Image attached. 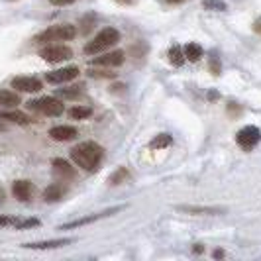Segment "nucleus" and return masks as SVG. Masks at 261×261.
Masks as SVG:
<instances>
[{
	"label": "nucleus",
	"instance_id": "15",
	"mask_svg": "<svg viewBox=\"0 0 261 261\" xmlns=\"http://www.w3.org/2000/svg\"><path fill=\"white\" fill-rule=\"evenodd\" d=\"M0 120H6V122H14V124H30V118L20 112V110H12V108H2L0 110Z\"/></svg>",
	"mask_w": 261,
	"mask_h": 261
},
{
	"label": "nucleus",
	"instance_id": "13",
	"mask_svg": "<svg viewBox=\"0 0 261 261\" xmlns=\"http://www.w3.org/2000/svg\"><path fill=\"white\" fill-rule=\"evenodd\" d=\"M32 193H34V185L30 183V181H16L12 185V195L18 198V200H22V202H26L32 198Z\"/></svg>",
	"mask_w": 261,
	"mask_h": 261
},
{
	"label": "nucleus",
	"instance_id": "7",
	"mask_svg": "<svg viewBox=\"0 0 261 261\" xmlns=\"http://www.w3.org/2000/svg\"><path fill=\"white\" fill-rule=\"evenodd\" d=\"M122 208H124V206H114V208H108V210H105V212H96V214H92V216H85V218H79V220H73V222H67L61 226V230H73V228L85 226V224H92V222H96V220H100V218H106V216L114 214V212H120Z\"/></svg>",
	"mask_w": 261,
	"mask_h": 261
},
{
	"label": "nucleus",
	"instance_id": "28",
	"mask_svg": "<svg viewBox=\"0 0 261 261\" xmlns=\"http://www.w3.org/2000/svg\"><path fill=\"white\" fill-rule=\"evenodd\" d=\"M71 2H75V0H51L53 6H65V4H71Z\"/></svg>",
	"mask_w": 261,
	"mask_h": 261
},
{
	"label": "nucleus",
	"instance_id": "1",
	"mask_svg": "<svg viewBox=\"0 0 261 261\" xmlns=\"http://www.w3.org/2000/svg\"><path fill=\"white\" fill-rule=\"evenodd\" d=\"M105 157V149L96 142H83V144H77L73 149H71V159L73 163L85 171H94L100 167V161Z\"/></svg>",
	"mask_w": 261,
	"mask_h": 261
},
{
	"label": "nucleus",
	"instance_id": "11",
	"mask_svg": "<svg viewBox=\"0 0 261 261\" xmlns=\"http://www.w3.org/2000/svg\"><path fill=\"white\" fill-rule=\"evenodd\" d=\"M0 226H14L16 230H26L39 226L38 218H10V216H0Z\"/></svg>",
	"mask_w": 261,
	"mask_h": 261
},
{
	"label": "nucleus",
	"instance_id": "25",
	"mask_svg": "<svg viewBox=\"0 0 261 261\" xmlns=\"http://www.w3.org/2000/svg\"><path fill=\"white\" fill-rule=\"evenodd\" d=\"M126 177H128V171L124 169V167H120V169H118L116 173H114V175L108 179V183H110V185H118V183H122Z\"/></svg>",
	"mask_w": 261,
	"mask_h": 261
},
{
	"label": "nucleus",
	"instance_id": "8",
	"mask_svg": "<svg viewBox=\"0 0 261 261\" xmlns=\"http://www.w3.org/2000/svg\"><path fill=\"white\" fill-rule=\"evenodd\" d=\"M79 69L77 67H63V69H57V71H49L45 79L47 83H53V85H61V83H69L73 79H77Z\"/></svg>",
	"mask_w": 261,
	"mask_h": 261
},
{
	"label": "nucleus",
	"instance_id": "10",
	"mask_svg": "<svg viewBox=\"0 0 261 261\" xmlns=\"http://www.w3.org/2000/svg\"><path fill=\"white\" fill-rule=\"evenodd\" d=\"M126 61V55L124 51H110V53H102V57H94L92 59V65L96 67H118Z\"/></svg>",
	"mask_w": 261,
	"mask_h": 261
},
{
	"label": "nucleus",
	"instance_id": "12",
	"mask_svg": "<svg viewBox=\"0 0 261 261\" xmlns=\"http://www.w3.org/2000/svg\"><path fill=\"white\" fill-rule=\"evenodd\" d=\"M49 136L55 142H67V140L77 138V128H73V126H55V128L49 130Z\"/></svg>",
	"mask_w": 261,
	"mask_h": 261
},
{
	"label": "nucleus",
	"instance_id": "2",
	"mask_svg": "<svg viewBox=\"0 0 261 261\" xmlns=\"http://www.w3.org/2000/svg\"><path fill=\"white\" fill-rule=\"evenodd\" d=\"M120 41V32L116 28H105L102 32H98L94 38L85 45V53L87 55H96V53H105L110 49L112 45H116Z\"/></svg>",
	"mask_w": 261,
	"mask_h": 261
},
{
	"label": "nucleus",
	"instance_id": "14",
	"mask_svg": "<svg viewBox=\"0 0 261 261\" xmlns=\"http://www.w3.org/2000/svg\"><path fill=\"white\" fill-rule=\"evenodd\" d=\"M53 165V171H55V175L57 177H63V179H75V169H73V165L71 163H67L65 159H53L51 161Z\"/></svg>",
	"mask_w": 261,
	"mask_h": 261
},
{
	"label": "nucleus",
	"instance_id": "9",
	"mask_svg": "<svg viewBox=\"0 0 261 261\" xmlns=\"http://www.w3.org/2000/svg\"><path fill=\"white\" fill-rule=\"evenodd\" d=\"M12 89L20 92H38L43 89V85L36 77H16L12 79Z\"/></svg>",
	"mask_w": 261,
	"mask_h": 261
},
{
	"label": "nucleus",
	"instance_id": "3",
	"mask_svg": "<svg viewBox=\"0 0 261 261\" xmlns=\"http://www.w3.org/2000/svg\"><path fill=\"white\" fill-rule=\"evenodd\" d=\"M77 36V28L71 26V24H59V26L47 28L45 32H41L36 41H67V39H73Z\"/></svg>",
	"mask_w": 261,
	"mask_h": 261
},
{
	"label": "nucleus",
	"instance_id": "19",
	"mask_svg": "<svg viewBox=\"0 0 261 261\" xmlns=\"http://www.w3.org/2000/svg\"><path fill=\"white\" fill-rule=\"evenodd\" d=\"M202 55H204V51H202V47H200L198 43H187V45H185V57H187L189 61L196 63Z\"/></svg>",
	"mask_w": 261,
	"mask_h": 261
},
{
	"label": "nucleus",
	"instance_id": "20",
	"mask_svg": "<svg viewBox=\"0 0 261 261\" xmlns=\"http://www.w3.org/2000/svg\"><path fill=\"white\" fill-rule=\"evenodd\" d=\"M179 210L189 214H218L224 212V208H212V206H179Z\"/></svg>",
	"mask_w": 261,
	"mask_h": 261
},
{
	"label": "nucleus",
	"instance_id": "22",
	"mask_svg": "<svg viewBox=\"0 0 261 261\" xmlns=\"http://www.w3.org/2000/svg\"><path fill=\"white\" fill-rule=\"evenodd\" d=\"M92 114V110L89 106H73L71 110H69V118L71 120H85V118H89Z\"/></svg>",
	"mask_w": 261,
	"mask_h": 261
},
{
	"label": "nucleus",
	"instance_id": "6",
	"mask_svg": "<svg viewBox=\"0 0 261 261\" xmlns=\"http://www.w3.org/2000/svg\"><path fill=\"white\" fill-rule=\"evenodd\" d=\"M236 142H238L240 147H244V149H253V147L261 142L259 128H255V126H246V128H242V130L238 132V136H236Z\"/></svg>",
	"mask_w": 261,
	"mask_h": 261
},
{
	"label": "nucleus",
	"instance_id": "26",
	"mask_svg": "<svg viewBox=\"0 0 261 261\" xmlns=\"http://www.w3.org/2000/svg\"><path fill=\"white\" fill-rule=\"evenodd\" d=\"M81 89H83V87H73V89H61V91H59V96H67V98H73V96H79V94H81Z\"/></svg>",
	"mask_w": 261,
	"mask_h": 261
},
{
	"label": "nucleus",
	"instance_id": "17",
	"mask_svg": "<svg viewBox=\"0 0 261 261\" xmlns=\"http://www.w3.org/2000/svg\"><path fill=\"white\" fill-rule=\"evenodd\" d=\"M20 105V94L14 91H0V110L2 108H16Z\"/></svg>",
	"mask_w": 261,
	"mask_h": 261
},
{
	"label": "nucleus",
	"instance_id": "24",
	"mask_svg": "<svg viewBox=\"0 0 261 261\" xmlns=\"http://www.w3.org/2000/svg\"><path fill=\"white\" fill-rule=\"evenodd\" d=\"M202 6H204V10H216V12H226L228 10L224 0H202Z\"/></svg>",
	"mask_w": 261,
	"mask_h": 261
},
{
	"label": "nucleus",
	"instance_id": "27",
	"mask_svg": "<svg viewBox=\"0 0 261 261\" xmlns=\"http://www.w3.org/2000/svg\"><path fill=\"white\" fill-rule=\"evenodd\" d=\"M210 69H212L214 75H220V61H218V57H214V55H212V61H210Z\"/></svg>",
	"mask_w": 261,
	"mask_h": 261
},
{
	"label": "nucleus",
	"instance_id": "31",
	"mask_svg": "<svg viewBox=\"0 0 261 261\" xmlns=\"http://www.w3.org/2000/svg\"><path fill=\"white\" fill-rule=\"evenodd\" d=\"M4 198H6V195H4V191H2V187H0V204L4 202Z\"/></svg>",
	"mask_w": 261,
	"mask_h": 261
},
{
	"label": "nucleus",
	"instance_id": "16",
	"mask_svg": "<svg viewBox=\"0 0 261 261\" xmlns=\"http://www.w3.org/2000/svg\"><path fill=\"white\" fill-rule=\"evenodd\" d=\"M73 244V240H49V242H38V244H24V248L28 249H55V248H63V246H69Z\"/></svg>",
	"mask_w": 261,
	"mask_h": 261
},
{
	"label": "nucleus",
	"instance_id": "5",
	"mask_svg": "<svg viewBox=\"0 0 261 261\" xmlns=\"http://www.w3.org/2000/svg\"><path fill=\"white\" fill-rule=\"evenodd\" d=\"M39 57L45 59L47 63H59V61H67L73 57V49L67 47V45H47L39 51Z\"/></svg>",
	"mask_w": 261,
	"mask_h": 261
},
{
	"label": "nucleus",
	"instance_id": "4",
	"mask_svg": "<svg viewBox=\"0 0 261 261\" xmlns=\"http://www.w3.org/2000/svg\"><path fill=\"white\" fill-rule=\"evenodd\" d=\"M30 108L36 110V112H41L45 116H61L65 112V106L59 98L55 96H43L39 100H32L30 102Z\"/></svg>",
	"mask_w": 261,
	"mask_h": 261
},
{
	"label": "nucleus",
	"instance_id": "23",
	"mask_svg": "<svg viewBox=\"0 0 261 261\" xmlns=\"http://www.w3.org/2000/svg\"><path fill=\"white\" fill-rule=\"evenodd\" d=\"M169 61L171 65L175 67H181L185 63V57H183V47H179V45H173L169 49Z\"/></svg>",
	"mask_w": 261,
	"mask_h": 261
},
{
	"label": "nucleus",
	"instance_id": "33",
	"mask_svg": "<svg viewBox=\"0 0 261 261\" xmlns=\"http://www.w3.org/2000/svg\"><path fill=\"white\" fill-rule=\"evenodd\" d=\"M169 4H179V2H185V0H167Z\"/></svg>",
	"mask_w": 261,
	"mask_h": 261
},
{
	"label": "nucleus",
	"instance_id": "32",
	"mask_svg": "<svg viewBox=\"0 0 261 261\" xmlns=\"http://www.w3.org/2000/svg\"><path fill=\"white\" fill-rule=\"evenodd\" d=\"M195 251H198V253H202V251H204V248H202L200 244H196V246H195Z\"/></svg>",
	"mask_w": 261,
	"mask_h": 261
},
{
	"label": "nucleus",
	"instance_id": "18",
	"mask_svg": "<svg viewBox=\"0 0 261 261\" xmlns=\"http://www.w3.org/2000/svg\"><path fill=\"white\" fill-rule=\"evenodd\" d=\"M63 193H65V189H63L61 185L53 183L43 191V198H45L47 202H55V200H59V198L63 196Z\"/></svg>",
	"mask_w": 261,
	"mask_h": 261
},
{
	"label": "nucleus",
	"instance_id": "30",
	"mask_svg": "<svg viewBox=\"0 0 261 261\" xmlns=\"http://www.w3.org/2000/svg\"><path fill=\"white\" fill-rule=\"evenodd\" d=\"M116 2H120V4H134L136 0H116Z\"/></svg>",
	"mask_w": 261,
	"mask_h": 261
},
{
	"label": "nucleus",
	"instance_id": "21",
	"mask_svg": "<svg viewBox=\"0 0 261 261\" xmlns=\"http://www.w3.org/2000/svg\"><path fill=\"white\" fill-rule=\"evenodd\" d=\"M171 144H173V138H171L169 134H159V136H155L151 140L149 147L151 149H163V147H169Z\"/></svg>",
	"mask_w": 261,
	"mask_h": 261
},
{
	"label": "nucleus",
	"instance_id": "29",
	"mask_svg": "<svg viewBox=\"0 0 261 261\" xmlns=\"http://www.w3.org/2000/svg\"><path fill=\"white\" fill-rule=\"evenodd\" d=\"M212 257H218V259H220V257H224V251L222 249H216V251L212 253Z\"/></svg>",
	"mask_w": 261,
	"mask_h": 261
}]
</instances>
